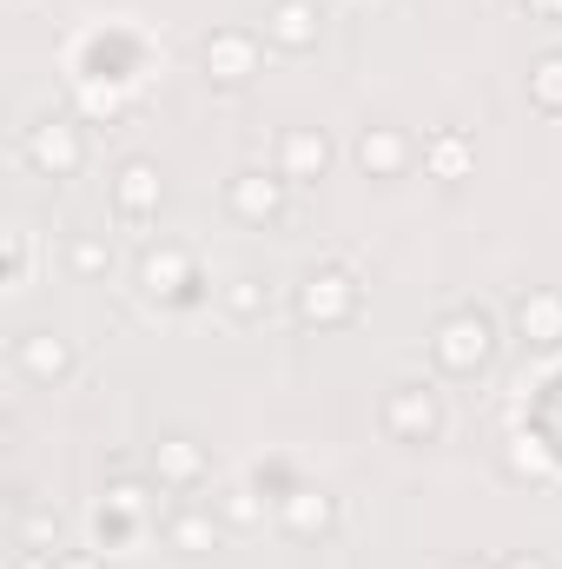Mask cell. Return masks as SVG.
<instances>
[{
    "instance_id": "obj_1",
    "label": "cell",
    "mask_w": 562,
    "mask_h": 569,
    "mask_svg": "<svg viewBox=\"0 0 562 569\" xmlns=\"http://www.w3.org/2000/svg\"><path fill=\"white\" fill-rule=\"evenodd\" d=\"M490 358H496V318L483 305H456L430 325V365L443 378H476L490 371Z\"/></svg>"
},
{
    "instance_id": "obj_2",
    "label": "cell",
    "mask_w": 562,
    "mask_h": 569,
    "mask_svg": "<svg viewBox=\"0 0 562 569\" xmlns=\"http://www.w3.org/2000/svg\"><path fill=\"white\" fill-rule=\"evenodd\" d=\"M358 305H364V284H358V272L344 259H331V266H318V272H304L291 284L298 325H318V331H344L358 318Z\"/></svg>"
},
{
    "instance_id": "obj_3",
    "label": "cell",
    "mask_w": 562,
    "mask_h": 569,
    "mask_svg": "<svg viewBox=\"0 0 562 569\" xmlns=\"http://www.w3.org/2000/svg\"><path fill=\"white\" fill-rule=\"evenodd\" d=\"M378 425H384L391 443H436L443 437V391L423 385V378H398L378 398Z\"/></svg>"
},
{
    "instance_id": "obj_4",
    "label": "cell",
    "mask_w": 562,
    "mask_h": 569,
    "mask_svg": "<svg viewBox=\"0 0 562 569\" xmlns=\"http://www.w3.org/2000/svg\"><path fill=\"white\" fill-rule=\"evenodd\" d=\"M20 159L40 172V179H73L87 166V127L67 120V113H47L20 133Z\"/></svg>"
},
{
    "instance_id": "obj_5",
    "label": "cell",
    "mask_w": 562,
    "mask_h": 569,
    "mask_svg": "<svg viewBox=\"0 0 562 569\" xmlns=\"http://www.w3.org/2000/svg\"><path fill=\"white\" fill-rule=\"evenodd\" d=\"M259 60H265V33H252V27H212L199 40V67L212 87H245L259 73Z\"/></svg>"
},
{
    "instance_id": "obj_6",
    "label": "cell",
    "mask_w": 562,
    "mask_h": 569,
    "mask_svg": "<svg viewBox=\"0 0 562 569\" xmlns=\"http://www.w3.org/2000/svg\"><path fill=\"white\" fill-rule=\"evenodd\" d=\"M73 365H80V351H73V338H60V331H20V338H13V371H20L27 385H40V391L67 385Z\"/></svg>"
},
{
    "instance_id": "obj_7",
    "label": "cell",
    "mask_w": 562,
    "mask_h": 569,
    "mask_svg": "<svg viewBox=\"0 0 562 569\" xmlns=\"http://www.w3.org/2000/svg\"><path fill=\"white\" fill-rule=\"evenodd\" d=\"M284 172H259V166H245V172H232L225 179V212L239 219V226H279L284 219Z\"/></svg>"
},
{
    "instance_id": "obj_8",
    "label": "cell",
    "mask_w": 562,
    "mask_h": 569,
    "mask_svg": "<svg viewBox=\"0 0 562 569\" xmlns=\"http://www.w3.org/2000/svg\"><path fill=\"white\" fill-rule=\"evenodd\" d=\"M318 40H324V7L318 0H272L265 7V47L272 53L304 60V53H318Z\"/></svg>"
},
{
    "instance_id": "obj_9",
    "label": "cell",
    "mask_w": 562,
    "mask_h": 569,
    "mask_svg": "<svg viewBox=\"0 0 562 569\" xmlns=\"http://www.w3.org/2000/svg\"><path fill=\"white\" fill-rule=\"evenodd\" d=\"M351 159H358V172H364V179H398V172H411L418 140H411L404 127L378 120V127H364V133L351 140Z\"/></svg>"
},
{
    "instance_id": "obj_10",
    "label": "cell",
    "mask_w": 562,
    "mask_h": 569,
    "mask_svg": "<svg viewBox=\"0 0 562 569\" xmlns=\"http://www.w3.org/2000/svg\"><path fill=\"white\" fill-rule=\"evenodd\" d=\"M159 206H165L159 166L152 159H120V172H113V212L127 226H145V219H159Z\"/></svg>"
},
{
    "instance_id": "obj_11",
    "label": "cell",
    "mask_w": 562,
    "mask_h": 569,
    "mask_svg": "<svg viewBox=\"0 0 562 569\" xmlns=\"http://www.w3.org/2000/svg\"><path fill=\"white\" fill-rule=\"evenodd\" d=\"M331 159H338V146H331L324 127H284L279 133V166H272V172H284L291 186H311V179L331 172Z\"/></svg>"
},
{
    "instance_id": "obj_12",
    "label": "cell",
    "mask_w": 562,
    "mask_h": 569,
    "mask_svg": "<svg viewBox=\"0 0 562 569\" xmlns=\"http://www.w3.org/2000/svg\"><path fill=\"white\" fill-rule=\"evenodd\" d=\"M192 284H199V259H192L185 246H145L140 252V291L145 298L172 305V298H185Z\"/></svg>"
},
{
    "instance_id": "obj_13",
    "label": "cell",
    "mask_w": 562,
    "mask_h": 569,
    "mask_svg": "<svg viewBox=\"0 0 562 569\" xmlns=\"http://www.w3.org/2000/svg\"><path fill=\"white\" fill-rule=\"evenodd\" d=\"M145 470H152V483H159V490H179V497H185V490H199V483H205V450H199L185 430H172V437H159V443H152Z\"/></svg>"
},
{
    "instance_id": "obj_14",
    "label": "cell",
    "mask_w": 562,
    "mask_h": 569,
    "mask_svg": "<svg viewBox=\"0 0 562 569\" xmlns=\"http://www.w3.org/2000/svg\"><path fill=\"white\" fill-rule=\"evenodd\" d=\"M510 318H516V338H523V345L556 351L562 345V284H530Z\"/></svg>"
},
{
    "instance_id": "obj_15",
    "label": "cell",
    "mask_w": 562,
    "mask_h": 569,
    "mask_svg": "<svg viewBox=\"0 0 562 569\" xmlns=\"http://www.w3.org/2000/svg\"><path fill=\"white\" fill-rule=\"evenodd\" d=\"M423 172L436 179V186H463L470 172H476V140L463 133V127H436L430 140H423Z\"/></svg>"
},
{
    "instance_id": "obj_16",
    "label": "cell",
    "mask_w": 562,
    "mask_h": 569,
    "mask_svg": "<svg viewBox=\"0 0 562 569\" xmlns=\"http://www.w3.org/2000/svg\"><path fill=\"white\" fill-rule=\"evenodd\" d=\"M279 523H284V537H324L338 523V497L318 490V483H291L279 497Z\"/></svg>"
},
{
    "instance_id": "obj_17",
    "label": "cell",
    "mask_w": 562,
    "mask_h": 569,
    "mask_svg": "<svg viewBox=\"0 0 562 569\" xmlns=\"http://www.w3.org/2000/svg\"><path fill=\"white\" fill-rule=\"evenodd\" d=\"M13 550H20V569H47L60 557V517L47 503H27L13 517Z\"/></svg>"
},
{
    "instance_id": "obj_18",
    "label": "cell",
    "mask_w": 562,
    "mask_h": 569,
    "mask_svg": "<svg viewBox=\"0 0 562 569\" xmlns=\"http://www.w3.org/2000/svg\"><path fill=\"white\" fill-rule=\"evenodd\" d=\"M165 543H172V550H185V557H205V550L219 543V517H212V510H199V503H185V510H172V517H165Z\"/></svg>"
},
{
    "instance_id": "obj_19",
    "label": "cell",
    "mask_w": 562,
    "mask_h": 569,
    "mask_svg": "<svg viewBox=\"0 0 562 569\" xmlns=\"http://www.w3.org/2000/svg\"><path fill=\"white\" fill-rule=\"evenodd\" d=\"M219 305H225V318H232V325H259V318L272 311V284L252 279V272H239V279L219 284Z\"/></svg>"
},
{
    "instance_id": "obj_20",
    "label": "cell",
    "mask_w": 562,
    "mask_h": 569,
    "mask_svg": "<svg viewBox=\"0 0 562 569\" xmlns=\"http://www.w3.org/2000/svg\"><path fill=\"white\" fill-rule=\"evenodd\" d=\"M530 107L550 113V120H562V47H550V53L530 60Z\"/></svg>"
},
{
    "instance_id": "obj_21",
    "label": "cell",
    "mask_w": 562,
    "mask_h": 569,
    "mask_svg": "<svg viewBox=\"0 0 562 569\" xmlns=\"http://www.w3.org/2000/svg\"><path fill=\"white\" fill-rule=\"evenodd\" d=\"M67 266H73V279H107L113 272V246L100 232H73L67 239Z\"/></svg>"
},
{
    "instance_id": "obj_22",
    "label": "cell",
    "mask_w": 562,
    "mask_h": 569,
    "mask_svg": "<svg viewBox=\"0 0 562 569\" xmlns=\"http://www.w3.org/2000/svg\"><path fill=\"white\" fill-rule=\"evenodd\" d=\"M27 266H33V232H27V226H13V232H7V291H20V284H27Z\"/></svg>"
},
{
    "instance_id": "obj_23",
    "label": "cell",
    "mask_w": 562,
    "mask_h": 569,
    "mask_svg": "<svg viewBox=\"0 0 562 569\" xmlns=\"http://www.w3.org/2000/svg\"><path fill=\"white\" fill-rule=\"evenodd\" d=\"M219 517H225V523H239V530H252V523L265 517V503H259L252 490H225V497H219Z\"/></svg>"
},
{
    "instance_id": "obj_24",
    "label": "cell",
    "mask_w": 562,
    "mask_h": 569,
    "mask_svg": "<svg viewBox=\"0 0 562 569\" xmlns=\"http://www.w3.org/2000/svg\"><path fill=\"white\" fill-rule=\"evenodd\" d=\"M107 503H113V510H127V517H140V523H145V490H140V483H113V490H107Z\"/></svg>"
},
{
    "instance_id": "obj_25",
    "label": "cell",
    "mask_w": 562,
    "mask_h": 569,
    "mask_svg": "<svg viewBox=\"0 0 562 569\" xmlns=\"http://www.w3.org/2000/svg\"><path fill=\"white\" fill-rule=\"evenodd\" d=\"M47 569H107V563H100L93 550H60V557H53Z\"/></svg>"
},
{
    "instance_id": "obj_26",
    "label": "cell",
    "mask_w": 562,
    "mask_h": 569,
    "mask_svg": "<svg viewBox=\"0 0 562 569\" xmlns=\"http://www.w3.org/2000/svg\"><path fill=\"white\" fill-rule=\"evenodd\" d=\"M523 13L543 20V27H562V0H523Z\"/></svg>"
},
{
    "instance_id": "obj_27",
    "label": "cell",
    "mask_w": 562,
    "mask_h": 569,
    "mask_svg": "<svg viewBox=\"0 0 562 569\" xmlns=\"http://www.w3.org/2000/svg\"><path fill=\"white\" fill-rule=\"evenodd\" d=\"M496 569H550L543 557H510V563H496Z\"/></svg>"
},
{
    "instance_id": "obj_28",
    "label": "cell",
    "mask_w": 562,
    "mask_h": 569,
    "mask_svg": "<svg viewBox=\"0 0 562 569\" xmlns=\"http://www.w3.org/2000/svg\"><path fill=\"white\" fill-rule=\"evenodd\" d=\"M456 569H490V563H456Z\"/></svg>"
}]
</instances>
